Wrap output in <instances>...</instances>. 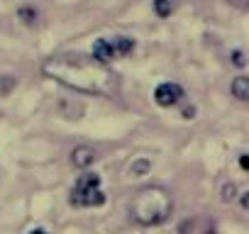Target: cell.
Instances as JSON below:
<instances>
[{"label":"cell","instance_id":"4fadbf2b","mask_svg":"<svg viewBox=\"0 0 249 234\" xmlns=\"http://www.w3.org/2000/svg\"><path fill=\"white\" fill-rule=\"evenodd\" d=\"M30 234H47V232H44V229H32Z\"/></svg>","mask_w":249,"mask_h":234},{"label":"cell","instance_id":"9c48e42d","mask_svg":"<svg viewBox=\"0 0 249 234\" xmlns=\"http://www.w3.org/2000/svg\"><path fill=\"white\" fill-rule=\"evenodd\" d=\"M15 85H18V81H15L13 76H0V95H3V98H5Z\"/></svg>","mask_w":249,"mask_h":234},{"label":"cell","instance_id":"8992f818","mask_svg":"<svg viewBox=\"0 0 249 234\" xmlns=\"http://www.w3.org/2000/svg\"><path fill=\"white\" fill-rule=\"evenodd\" d=\"M178 234H217V232H215V224L208 217L196 215V217H188V219L181 222Z\"/></svg>","mask_w":249,"mask_h":234},{"label":"cell","instance_id":"52a82bcc","mask_svg":"<svg viewBox=\"0 0 249 234\" xmlns=\"http://www.w3.org/2000/svg\"><path fill=\"white\" fill-rule=\"evenodd\" d=\"M93 159H95V154H93L90 147H78V149H73V154H71V161H73V166H78V168L90 166Z\"/></svg>","mask_w":249,"mask_h":234},{"label":"cell","instance_id":"8fae6325","mask_svg":"<svg viewBox=\"0 0 249 234\" xmlns=\"http://www.w3.org/2000/svg\"><path fill=\"white\" fill-rule=\"evenodd\" d=\"M239 166H242L244 171L249 168V159H247V154H242V156H239Z\"/></svg>","mask_w":249,"mask_h":234},{"label":"cell","instance_id":"3957f363","mask_svg":"<svg viewBox=\"0 0 249 234\" xmlns=\"http://www.w3.org/2000/svg\"><path fill=\"white\" fill-rule=\"evenodd\" d=\"M105 202V193L100 185V176L98 173H86L76 181L73 190H71V205L76 207H100Z\"/></svg>","mask_w":249,"mask_h":234},{"label":"cell","instance_id":"30bf717a","mask_svg":"<svg viewBox=\"0 0 249 234\" xmlns=\"http://www.w3.org/2000/svg\"><path fill=\"white\" fill-rule=\"evenodd\" d=\"M157 13H159V15H169V13H171L169 0H157Z\"/></svg>","mask_w":249,"mask_h":234},{"label":"cell","instance_id":"277c9868","mask_svg":"<svg viewBox=\"0 0 249 234\" xmlns=\"http://www.w3.org/2000/svg\"><path fill=\"white\" fill-rule=\"evenodd\" d=\"M135 51V39L130 37H112V39H98L90 49V56L100 64H110L115 59H122Z\"/></svg>","mask_w":249,"mask_h":234},{"label":"cell","instance_id":"6da1fadb","mask_svg":"<svg viewBox=\"0 0 249 234\" xmlns=\"http://www.w3.org/2000/svg\"><path fill=\"white\" fill-rule=\"evenodd\" d=\"M42 71L56 83L86 95H112L117 90L115 73L105 64L95 61L93 56H83V54L52 56L44 61Z\"/></svg>","mask_w":249,"mask_h":234},{"label":"cell","instance_id":"5b68a950","mask_svg":"<svg viewBox=\"0 0 249 234\" xmlns=\"http://www.w3.org/2000/svg\"><path fill=\"white\" fill-rule=\"evenodd\" d=\"M183 98V88L178 83H161L157 90H154V100L161 105V107H171L176 102H181Z\"/></svg>","mask_w":249,"mask_h":234},{"label":"cell","instance_id":"ba28073f","mask_svg":"<svg viewBox=\"0 0 249 234\" xmlns=\"http://www.w3.org/2000/svg\"><path fill=\"white\" fill-rule=\"evenodd\" d=\"M232 93H234V98L247 100L249 98V78L247 76H237L234 83H232Z\"/></svg>","mask_w":249,"mask_h":234},{"label":"cell","instance_id":"7c38bea8","mask_svg":"<svg viewBox=\"0 0 249 234\" xmlns=\"http://www.w3.org/2000/svg\"><path fill=\"white\" fill-rule=\"evenodd\" d=\"M234 64H237V66H244V59H242V51H234Z\"/></svg>","mask_w":249,"mask_h":234},{"label":"cell","instance_id":"7a4b0ae2","mask_svg":"<svg viewBox=\"0 0 249 234\" xmlns=\"http://www.w3.org/2000/svg\"><path fill=\"white\" fill-rule=\"evenodd\" d=\"M174 212V198L161 185H147L140 188L130 200V217L142 227H157L164 224Z\"/></svg>","mask_w":249,"mask_h":234}]
</instances>
